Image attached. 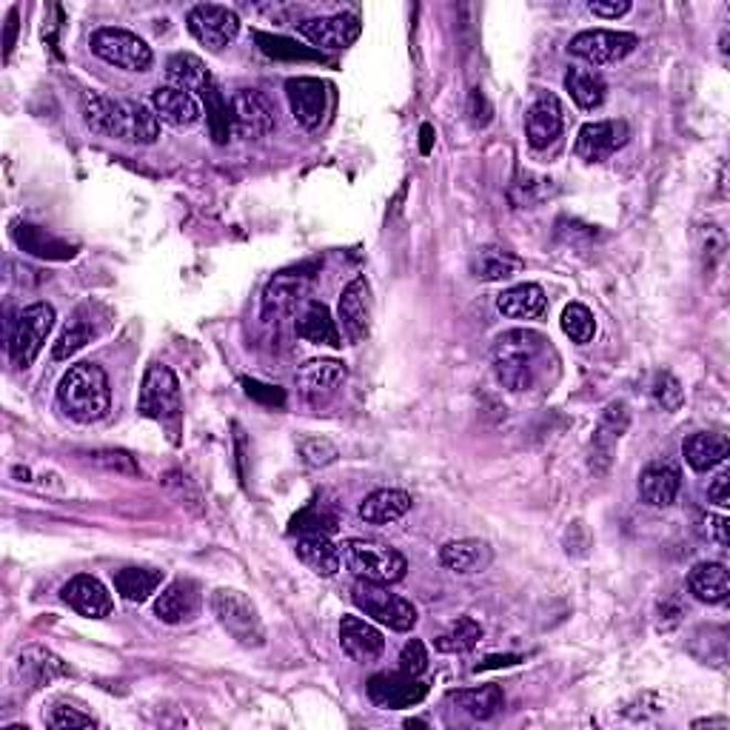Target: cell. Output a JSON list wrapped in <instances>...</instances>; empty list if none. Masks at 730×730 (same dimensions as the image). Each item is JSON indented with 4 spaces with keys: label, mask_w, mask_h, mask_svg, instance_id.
Returning a JSON list of instances; mask_svg holds the SVG:
<instances>
[{
    "label": "cell",
    "mask_w": 730,
    "mask_h": 730,
    "mask_svg": "<svg viewBox=\"0 0 730 730\" xmlns=\"http://www.w3.org/2000/svg\"><path fill=\"white\" fill-rule=\"evenodd\" d=\"M83 124L95 135L115 137L124 144L151 146L160 137V117L144 103L115 100L106 95L83 97Z\"/></svg>",
    "instance_id": "obj_1"
},
{
    "label": "cell",
    "mask_w": 730,
    "mask_h": 730,
    "mask_svg": "<svg viewBox=\"0 0 730 730\" xmlns=\"http://www.w3.org/2000/svg\"><path fill=\"white\" fill-rule=\"evenodd\" d=\"M548 355H551V346L537 331H528V328L506 331L497 337L491 349L494 374L502 389L517 391V394L531 391L546 377Z\"/></svg>",
    "instance_id": "obj_2"
},
{
    "label": "cell",
    "mask_w": 730,
    "mask_h": 730,
    "mask_svg": "<svg viewBox=\"0 0 730 730\" xmlns=\"http://www.w3.org/2000/svg\"><path fill=\"white\" fill-rule=\"evenodd\" d=\"M57 405L77 425L100 423L109 414L112 389L106 371L97 362H77L57 385Z\"/></svg>",
    "instance_id": "obj_3"
},
{
    "label": "cell",
    "mask_w": 730,
    "mask_h": 730,
    "mask_svg": "<svg viewBox=\"0 0 730 730\" xmlns=\"http://www.w3.org/2000/svg\"><path fill=\"white\" fill-rule=\"evenodd\" d=\"M342 562L355 573L357 580L380 582V585H394L405 576L409 562L400 551L391 546H380L371 540H349L342 546Z\"/></svg>",
    "instance_id": "obj_4"
},
{
    "label": "cell",
    "mask_w": 730,
    "mask_h": 730,
    "mask_svg": "<svg viewBox=\"0 0 730 730\" xmlns=\"http://www.w3.org/2000/svg\"><path fill=\"white\" fill-rule=\"evenodd\" d=\"M212 611L225 634L237 639L243 648H260L266 642V628H263L257 605L246 594L232 591V588H220L212 596Z\"/></svg>",
    "instance_id": "obj_5"
},
{
    "label": "cell",
    "mask_w": 730,
    "mask_h": 730,
    "mask_svg": "<svg viewBox=\"0 0 730 730\" xmlns=\"http://www.w3.org/2000/svg\"><path fill=\"white\" fill-rule=\"evenodd\" d=\"M351 600L362 614L385 625V628L396 631V634H409L416 625V607L400 594H391L389 588L380 585V582L357 580L355 588H351Z\"/></svg>",
    "instance_id": "obj_6"
},
{
    "label": "cell",
    "mask_w": 730,
    "mask_h": 730,
    "mask_svg": "<svg viewBox=\"0 0 730 730\" xmlns=\"http://www.w3.org/2000/svg\"><path fill=\"white\" fill-rule=\"evenodd\" d=\"M183 411V396H180V380L169 366H149L140 385V400H137V414L158 423H171Z\"/></svg>",
    "instance_id": "obj_7"
},
{
    "label": "cell",
    "mask_w": 730,
    "mask_h": 730,
    "mask_svg": "<svg viewBox=\"0 0 730 730\" xmlns=\"http://www.w3.org/2000/svg\"><path fill=\"white\" fill-rule=\"evenodd\" d=\"M89 46L103 63L124 68V72H149L151 63H155L149 43L144 38H137L135 32H129V29H97L92 34Z\"/></svg>",
    "instance_id": "obj_8"
},
{
    "label": "cell",
    "mask_w": 730,
    "mask_h": 730,
    "mask_svg": "<svg viewBox=\"0 0 730 730\" xmlns=\"http://www.w3.org/2000/svg\"><path fill=\"white\" fill-rule=\"evenodd\" d=\"M52 328H55V308L49 303H34V306L23 308L14 322L12 340H9V355L18 369H29L38 360Z\"/></svg>",
    "instance_id": "obj_9"
},
{
    "label": "cell",
    "mask_w": 730,
    "mask_h": 730,
    "mask_svg": "<svg viewBox=\"0 0 730 730\" xmlns=\"http://www.w3.org/2000/svg\"><path fill=\"white\" fill-rule=\"evenodd\" d=\"M639 46V38L634 32H611V29H588L568 43V52L591 66H607L620 63Z\"/></svg>",
    "instance_id": "obj_10"
},
{
    "label": "cell",
    "mask_w": 730,
    "mask_h": 730,
    "mask_svg": "<svg viewBox=\"0 0 730 730\" xmlns=\"http://www.w3.org/2000/svg\"><path fill=\"white\" fill-rule=\"evenodd\" d=\"M186 27L194 41L212 52H220L240 34V18L234 9L220 7V3H198L189 9Z\"/></svg>",
    "instance_id": "obj_11"
},
{
    "label": "cell",
    "mask_w": 730,
    "mask_h": 730,
    "mask_svg": "<svg viewBox=\"0 0 730 730\" xmlns=\"http://www.w3.org/2000/svg\"><path fill=\"white\" fill-rule=\"evenodd\" d=\"M308 294H311V274L303 272V268L274 274L266 292H263V320H286L303 303H308Z\"/></svg>",
    "instance_id": "obj_12"
},
{
    "label": "cell",
    "mask_w": 730,
    "mask_h": 730,
    "mask_svg": "<svg viewBox=\"0 0 730 730\" xmlns=\"http://www.w3.org/2000/svg\"><path fill=\"white\" fill-rule=\"evenodd\" d=\"M429 697V685L420 683V676L409 674H377L369 679V699L382 710L414 708Z\"/></svg>",
    "instance_id": "obj_13"
},
{
    "label": "cell",
    "mask_w": 730,
    "mask_h": 730,
    "mask_svg": "<svg viewBox=\"0 0 730 730\" xmlns=\"http://www.w3.org/2000/svg\"><path fill=\"white\" fill-rule=\"evenodd\" d=\"M625 144H628V126H625V120H596V124L582 126L580 135H576V144H573V151L585 163H602V160L611 158Z\"/></svg>",
    "instance_id": "obj_14"
},
{
    "label": "cell",
    "mask_w": 730,
    "mask_h": 730,
    "mask_svg": "<svg viewBox=\"0 0 730 730\" xmlns=\"http://www.w3.org/2000/svg\"><path fill=\"white\" fill-rule=\"evenodd\" d=\"M297 32L315 49L340 52L360 38L362 23L355 14H328V18H311V21L297 23Z\"/></svg>",
    "instance_id": "obj_15"
},
{
    "label": "cell",
    "mask_w": 730,
    "mask_h": 730,
    "mask_svg": "<svg viewBox=\"0 0 730 730\" xmlns=\"http://www.w3.org/2000/svg\"><path fill=\"white\" fill-rule=\"evenodd\" d=\"M631 425V411L628 405L616 400V403H607V409L602 411L600 423L594 429V440H591V468L596 474H605L611 459H614V451L620 445L622 434L628 431Z\"/></svg>",
    "instance_id": "obj_16"
},
{
    "label": "cell",
    "mask_w": 730,
    "mask_h": 730,
    "mask_svg": "<svg viewBox=\"0 0 730 730\" xmlns=\"http://www.w3.org/2000/svg\"><path fill=\"white\" fill-rule=\"evenodd\" d=\"M286 97L292 106L294 120L303 129H317L328 109V86L317 77H288Z\"/></svg>",
    "instance_id": "obj_17"
},
{
    "label": "cell",
    "mask_w": 730,
    "mask_h": 730,
    "mask_svg": "<svg viewBox=\"0 0 730 730\" xmlns=\"http://www.w3.org/2000/svg\"><path fill=\"white\" fill-rule=\"evenodd\" d=\"M342 335L349 342H362L371 331V288L366 277H355L342 288L340 306H337Z\"/></svg>",
    "instance_id": "obj_18"
},
{
    "label": "cell",
    "mask_w": 730,
    "mask_h": 730,
    "mask_svg": "<svg viewBox=\"0 0 730 730\" xmlns=\"http://www.w3.org/2000/svg\"><path fill=\"white\" fill-rule=\"evenodd\" d=\"M63 676H68V665L57 654L43 648V645H29L14 659V679L27 685L29 690L46 688V685L63 679Z\"/></svg>",
    "instance_id": "obj_19"
},
{
    "label": "cell",
    "mask_w": 730,
    "mask_h": 730,
    "mask_svg": "<svg viewBox=\"0 0 730 730\" xmlns=\"http://www.w3.org/2000/svg\"><path fill=\"white\" fill-rule=\"evenodd\" d=\"M232 120L234 129L243 137H266L274 131V109L266 95L257 89H240L232 97Z\"/></svg>",
    "instance_id": "obj_20"
},
{
    "label": "cell",
    "mask_w": 730,
    "mask_h": 730,
    "mask_svg": "<svg viewBox=\"0 0 730 730\" xmlns=\"http://www.w3.org/2000/svg\"><path fill=\"white\" fill-rule=\"evenodd\" d=\"M349 377V369H346V362L340 360H311L306 362L294 380H297V389H300L303 400L308 403H326L328 396L335 394L340 389L342 382Z\"/></svg>",
    "instance_id": "obj_21"
},
{
    "label": "cell",
    "mask_w": 730,
    "mask_h": 730,
    "mask_svg": "<svg viewBox=\"0 0 730 730\" xmlns=\"http://www.w3.org/2000/svg\"><path fill=\"white\" fill-rule=\"evenodd\" d=\"M63 602L86 620H103L112 614V594L97 576L81 573L63 585Z\"/></svg>",
    "instance_id": "obj_22"
},
{
    "label": "cell",
    "mask_w": 730,
    "mask_h": 730,
    "mask_svg": "<svg viewBox=\"0 0 730 730\" xmlns=\"http://www.w3.org/2000/svg\"><path fill=\"white\" fill-rule=\"evenodd\" d=\"M562 135V106L557 95H540L526 115V137L531 149H548Z\"/></svg>",
    "instance_id": "obj_23"
},
{
    "label": "cell",
    "mask_w": 730,
    "mask_h": 730,
    "mask_svg": "<svg viewBox=\"0 0 730 730\" xmlns=\"http://www.w3.org/2000/svg\"><path fill=\"white\" fill-rule=\"evenodd\" d=\"M340 645L346 656L355 663H374L385 650V639H382L380 631L366 620H360V616H342Z\"/></svg>",
    "instance_id": "obj_24"
},
{
    "label": "cell",
    "mask_w": 730,
    "mask_h": 730,
    "mask_svg": "<svg viewBox=\"0 0 730 730\" xmlns=\"http://www.w3.org/2000/svg\"><path fill=\"white\" fill-rule=\"evenodd\" d=\"M683 488V477L670 463H650L639 474V499L650 508L674 506Z\"/></svg>",
    "instance_id": "obj_25"
},
{
    "label": "cell",
    "mask_w": 730,
    "mask_h": 730,
    "mask_svg": "<svg viewBox=\"0 0 730 730\" xmlns=\"http://www.w3.org/2000/svg\"><path fill=\"white\" fill-rule=\"evenodd\" d=\"M200 611V588L191 580H174L163 588V594L155 600V614L166 625L189 622Z\"/></svg>",
    "instance_id": "obj_26"
},
{
    "label": "cell",
    "mask_w": 730,
    "mask_h": 730,
    "mask_svg": "<svg viewBox=\"0 0 730 730\" xmlns=\"http://www.w3.org/2000/svg\"><path fill=\"white\" fill-rule=\"evenodd\" d=\"M151 109L160 117V124H169L171 129H189L200 120V106L194 95L174 86L151 92Z\"/></svg>",
    "instance_id": "obj_27"
},
{
    "label": "cell",
    "mask_w": 730,
    "mask_h": 730,
    "mask_svg": "<svg viewBox=\"0 0 730 730\" xmlns=\"http://www.w3.org/2000/svg\"><path fill=\"white\" fill-rule=\"evenodd\" d=\"M440 562H443L448 571L463 573V576H472V573H483L491 568L494 551H491V546L483 540L445 542V546L440 548Z\"/></svg>",
    "instance_id": "obj_28"
},
{
    "label": "cell",
    "mask_w": 730,
    "mask_h": 730,
    "mask_svg": "<svg viewBox=\"0 0 730 730\" xmlns=\"http://www.w3.org/2000/svg\"><path fill=\"white\" fill-rule=\"evenodd\" d=\"M414 499L409 491H400V488H380V491L369 494V497L360 502V519L369 522V526H389L403 519L411 511Z\"/></svg>",
    "instance_id": "obj_29"
},
{
    "label": "cell",
    "mask_w": 730,
    "mask_h": 730,
    "mask_svg": "<svg viewBox=\"0 0 730 730\" xmlns=\"http://www.w3.org/2000/svg\"><path fill=\"white\" fill-rule=\"evenodd\" d=\"M12 237L18 243V248L32 257L41 260H72L75 257V246H68L66 240L55 237L52 232L41 229V225L32 223H14Z\"/></svg>",
    "instance_id": "obj_30"
},
{
    "label": "cell",
    "mask_w": 730,
    "mask_h": 730,
    "mask_svg": "<svg viewBox=\"0 0 730 730\" xmlns=\"http://www.w3.org/2000/svg\"><path fill=\"white\" fill-rule=\"evenodd\" d=\"M294 551H297V560L311 573L322 576V580H328V576H335V573L340 571L342 553L335 542L328 540L326 533H306V537L297 540Z\"/></svg>",
    "instance_id": "obj_31"
},
{
    "label": "cell",
    "mask_w": 730,
    "mask_h": 730,
    "mask_svg": "<svg viewBox=\"0 0 730 730\" xmlns=\"http://www.w3.org/2000/svg\"><path fill=\"white\" fill-rule=\"evenodd\" d=\"M685 463L694 468V472L705 474L713 472L717 465H722L730 454V443L724 434H710V431H699V434H690L683 443Z\"/></svg>",
    "instance_id": "obj_32"
},
{
    "label": "cell",
    "mask_w": 730,
    "mask_h": 730,
    "mask_svg": "<svg viewBox=\"0 0 730 730\" xmlns=\"http://www.w3.org/2000/svg\"><path fill=\"white\" fill-rule=\"evenodd\" d=\"M522 268H526L522 257H517V254L502 246H479L472 257L474 277L485 283L511 281L514 274H519Z\"/></svg>",
    "instance_id": "obj_33"
},
{
    "label": "cell",
    "mask_w": 730,
    "mask_h": 730,
    "mask_svg": "<svg viewBox=\"0 0 730 730\" xmlns=\"http://www.w3.org/2000/svg\"><path fill=\"white\" fill-rule=\"evenodd\" d=\"M448 702L457 705L465 717L477 719V722H488L506 708V694L499 685H483V688H468V690H451Z\"/></svg>",
    "instance_id": "obj_34"
},
{
    "label": "cell",
    "mask_w": 730,
    "mask_h": 730,
    "mask_svg": "<svg viewBox=\"0 0 730 730\" xmlns=\"http://www.w3.org/2000/svg\"><path fill=\"white\" fill-rule=\"evenodd\" d=\"M297 337L315 342V346H331V349H340L342 346V335L335 317L317 300L306 303L303 315L297 317Z\"/></svg>",
    "instance_id": "obj_35"
},
{
    "label": "cell",
    "mask_w": 730,
    "mask_h": 730,
    "mask_svg": "<svg viewBox=\"0 0 730 730\" xmlns=\"http://www.w3.org/2000/svg\"><path fill=\"white\" fill-rule=\"evenodd\" d=\"M546 292L537 283H519L497 297L499 315L511 317V320H533L546 311Z\"/></svg>",
    "instance_id": "obj_36"
},
{
    "label": "cell",
    "mask_w": 730,
    "mask_h": 730,
    "mask_svg": "<svg viewBox=\"0 0 730 730\" xmlns=\"http://www.w3.org/2000/svg\"><path fill=\"white\" fill-rule=\"evenodd\" d=\"M166 77H169V83L174 89H183L189 92V95L191 92L203 95V92L214 83L209 66H205L198 55H191V52H178V55H171L169 63H166Z\"/></svg>",
    "instance_id": "obj_37"
},
{
    "label": "cell",
    "mask_w": 730,
    "mask_h": 730,
    "mask_svg": "<svg viewBox=\"0 0 730 730\" xmlns=\"http://www.w3.org/2000/svg\"><path fill=\"white\" fill-rule=\"evenodd\" d=\"M688 588L699 602L722 605L730 594L728 568H724L722 562H699V565H694V571L688 573Z\"/></svg>",
    "instance_id": "obj_38"
},
{
    "label": "cell",
    "mask_w": 730,
    "mask_h": 730,
    "mask_svg": "<svg viewBox=\"0 0 730 730\" xmlns=\"http://www.w3.org/2000/svg\"><path fill=\"white\" fill-rule=\"evenodd\" d=\"M163 571L158 568H124L115 573V588L126 602H146L163 585Z\"/></svg>",
    "instance_id": "obj_39"
},
{
    "label": "cell",
    "mask_w": 730,
    "mask_h": 730,
    "mask_svg": "<svg viewBox=\"0 0 730 730\" xmlns=\"http://www.w3.org/2000/svg\"><path fill=\"white\" fill-rule=\"evenodd\" d=\"M565 89L568 95H571V100L576 103L580 109L588 112L600 109L602 100H605V81H602L596 72H591V68H568Z\"/></svg>",
    "instance_id": "obj_40"
},
{
    "label": "cell",
    "mask_w": 730,
    "mask_h": 730,
    "mask_svg": "<svg viewBox=\"0 0 730 730\" xmlns=\"http://www.w3.org/2000/svg\"><path fill=\"white\" fill-rule=\"evenodd\" d=\"M483 639V625L472 616H459L437 642H434V648L440 654H468V650L477 648V642Z\"/></svg>",
    "instance_id": "obj_41"
},
{
    "label": "cell",
    "mask_w": 730,
    "mask_h": 730,
    "mask_svg": "<svg viewBox=\"0 0 730 730\" xmlns=\"http://www.w3.org/2000/svg\"><path fill=\"white\" fill-rule=\"evenodd\" d=\"M200 97H203V103H205V120H209V129H212L214 144H225L229 135H232V126H234L232 103L220 95L218 83H212V86H209V89H205Z\"/></svg>",
    "instance_id": "obj_42"
},
{
    "label": "cell",
    "mask_w": 730,
    "mask_h": 730,
    "mask_svg": "<svg viewBox=\"0 0 730 730\" xmlns=\"http://www.w3.org/2000/svg\"><path fill=\"white\" fill-rule=\"evenodd\" d=\"M95 335L97 328L92 326L81 311V315H75V320L66 322V328H63L61 337H57L55 349H52V357H55V360H68V357L77 355L86 342H92V337Z\"/></svg>",
    "instance_id": "obj_43"
},
{
    "label": "cell",
    "mask_w": 730,
    "mask_h": 730,
    "mask_svg": "<svg viewBox=\"0 0 730 730\" xmlns=\"http://www.w3.org/2000/svg\"><path fill=\"white\" fill-rule=\"evenodd\" d=\"M562 331H565L576 346H585V342L594 340L596 320L594 315H591V308L582 306V303H571V306L562 311Z\"/></svg>",
    "instance_id": "obj_44"
},
{
    "label": "cell",
    "mask_w": 730,
    "mask_h": 730,
    "mask_svg": "<svg viewBox=\"0 0 730 730\" xmlns=\"http://www.w3.org/2000/svg\"><path fill=\"white\" fill-rule=\"evenodd\" d=\"M335 531L337 517L331 511H326L320 502H311V506H306L292 519V533H300V537H306V533H326L328 537V533Z\"/></svg>",
    "instance_id": "obj_45"
},
{
    "label": "cell",
    "mask_w": 730,
    "mask_h": 730,
    "mask_svg": "<svg viewBox=\"0 0 730 730\" xmlns=\"http://www.w3.org/2000/svg\"><path fill=\"white\" fill-rule=\"evenodd\" d=\"M89 463L109 474H124V477H137V474H140V465H137L135 457L126 454V451H115V448L92 451Z\"/></svg>",
    "instance_id": "obj_46"
},
{
    "label": "cell",
    "mask_w": 730,
    "mask_h": 730,
    "mask_svg": "<svg viewBox=\"0 0 730 730\" xmlns=\"http://www.w3.org/2000/svg\"><path fill=\"white\" fill-rule=\"evenodd\" d=\"M297 451H300L303 463H306L308 468H326V465H331L337 457H340V454H337V445L326 437L300 440Z\"/></svg>",
    "instance_id": "obj_47"
},
{
    "label": "cell",
    "mask_w": 730,
    "mask_h": 730,
    "mask_svg": "<svg viewBox=\"0 0 730 730\" xmlns=\"http://www.w3.org/2000/svg\"><path fill=\"white\" fill-rule=\"evenodd\" d=\"M257 43L272 57H288V61H317L320 57L311 49L297 46V43L286 41V38H272V34H257Z\"/></svg>",
    "instance_id": "obj_48"
},
{
    "label": "cell",
    "mask_w": 730,
    "mask_h": 730,
    "mask_svg": "<svg viewBox=\"0 0 730 730\" xmlns=\"http://www.w3.org/2000/svg\"><path fill=\"white\" fill-rule=\"evenodd\" d=\"M49 728L55 730H72V728H95V719L89 717V713H81V710H75L68 702H57L55 708H52V713H49Z\"/></svg>",
    "instance_id": "obj_49"
},
{
    "label": "cell",
    "mask_w": 730,
    "mask_h": 730,
    "mask_svg": "<svg viewBox=\"0 0 730 730\" xmlns=\"http://www.w3.org/2000/svg\"><path fill=\"white\" fill-rule=\"evenodd\" d=\"M654 396H656V403L663 405L665 411H676L679 405H683L685 391H683V385H679V380H676V377L659 374V377H656V382H654Z\"/></svg>",
    "instance_id": "obj_50"
},
{
    "label": "cell",
    "mask_w": 730,
    "mask_h": 730,
    "mask_svg": "<svg viewBox=\"0 0 730 730\" xmlns=\"http://www.w3.org/2000/svg\"><path fill=\"white\" fill-rule=\"evenodd\" d=\"M429 668V654H425V645L420 639L405 642L403 654H400V670L409 676H423Z\"/></svg>",
    "instance_id": "obj_51"
},
{
    "label": "cell",
    "mask_w": 730,
    "mask_h": 730,
    "mask_svg": "<svg viewBox=\"0 0 730 730\" xmlns=\"http://www.w3.org/2000/svg\"><path fill=\"white\" fill-rule=\"evenodd\" d=\"M243 385H246V391H248V396H257V400H266L268 405H283L286 403V394H283L281 389H277V385H263V382H254V380H243Z\"/></svg>",
    "instance_id": "obj_52"
},
{
    "label": "cell",
    "mask_w": 730,
    "mask_h": 730,
    "mask_svg": "<svg viewBox=\"0 0 730 730\" xmlns=\"http://www.w3.org/2000/svg\"><path fill=\"white\" fill-rule=\"evenodd\" d=\"M468 115H472L474 126H485L491 120V106H488V97L479 89L472 92V100H468Z\"/></svg>",
    "instance_id": "obj_53"
},
{
    "label": "cell",
    "mask_w": 730,
    "mask_h": 730,
    "mask_svg": "<svg viewBox=\"0 0 730 730\" xmlns=\"http://www.w3.org/2000/svg\"><path fill=\"white\" fill-rule=\"evenodd\" d=\"M728 485H730V474L728 472L717 474V477H713V483L708 485V499H710V502H717L719 508H728L730 506Z\"/></svg>",
    "instance_id": "obj_54"
},
{
    "label": "cell",
    "mask_w": 730,
    "mask_h": 730,
    "mask_svg": "<svg viewBox=\"0 0 730 730\" xmlns=\"http://www.w3.org/2000/svg\"><path fill=\"white\" fill-rule=\"evenodd\" d=\"M588 9H591L596 18H605V21H616V18H622V14L631 12V3H628V0H620V3H605V0H594V3H591Z\"/></svg>",
    "instance_id": "obj_55"
},
{
    "label": "cell",
    "mask_w": 730,
    "mask_h": 730,
    "mask_svg": "<svg viewBox=\"0 0 730 730\" xmlns=\"http://www.w3.org/2000/svg\"><path fill=\"white\" fill-rule=\"evenodd\" d=\"M702 526H705V533H708L710 540H717L722 548L728 546V519L708 514V517L702 519Z\"/></svg>",
    "instance_id": "obj_56"
},
{
    "label": "cell",
    "mask_w": 730,
    "mask_h": 730,
    "mask_svg": "<svg viewBox=\"0 0 730 730\" xmlns=\"http://www.w3.org/2000/svg\"><path fill=\"white\" fill-rule=\"evenodd\" d=\"M517 663H522V656H517V654L488 656V659H485V663H479L474 670L479 674V670H491V668H511V665H517Z\"/></svg>",
    "instance_id": "obj_57"
},
{
    "label": "cell",
    "mask_w": 730,
    "mask_h": 730,
    "mask_svg": "<svg viewBox=\"0 0 730 730\" xmlns=\"http://www.w3.org/2000/svg\"><path fill=\"white\" fill-rule=\"evenodd\" d=\"M14 38H18V9H12L7 18V46H3V57H7V61H9V55H12Z\"/></svg>",
    "instance_id": "obj_58"
},
{
    "label": "cell",
    "mask_w": 730,
    "mask_h": 730,
    "mask_svg": "<svg viewBox=\"0 0 730 730\" xmlns=\"http://www.w3.org/2000/svg\"><path fill=\"white\" fill-rule=\"evenodd\" d=\"M420 135H423V144H420V151H423V155H429L431 151V144H434V129H431L429 124L423 126V131H420Z\"/></svg>",
    "instance_id": "obj_59"
},
{
    "label": "cell",
    "mask_w": 730,
    "mask_h": 730,
    "mask_svg": "<svg viewBox=\"0 0 730 730\" xmlns=\"http://www.w3.org/2000/svg\"><path fill=\"white\" fill-rule=\"evenodd\" d=\"M713 724L728 728V719H699V722H694V728H713Z\"/></svg>",
    "instance_id": "obj_60"
}]
</instances>
